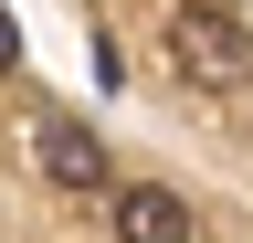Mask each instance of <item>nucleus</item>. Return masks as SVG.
Masks as SVG:
<instances>
[{
	"label": "nucleus",
	"mask_w": 253,
	"mask_h": 243,
	"mask_svg": "<svg viewBox=\"0 0 253 243\" xmlns=\"http://www.w3.org/2000/svg\"><path fill=\"white\" fill-rule=\"evenodd\" d=\"M0 64H11V21H0Z\"/></svg>",
	"instance_id": "4"
},
{
	"label": "nucleus",
	"mask_w": 253,
	"mask_h": 243,
	"mask_svg": "<svg viewBox=\"0 0 253 243\" xmlns=\"http://www.w3.org/2000/svg\"><path fill=\"white\" fill-rule=\"evenodd\" d=\"M116 233L126 243H190V201L158 191V180H126L116 191Z\"/></svg>",
	"instance_id": "3"
},
{
	"label": "nucleus",
	"mask_w": 253,
	"mask_h": 243,
	"mask_svg": "<svg viewBox=\"0 0 253 243\" xmlns=\"http://www.w3.org/2000/svg\"><path fill=\"white\" fill-rule=\"evenodd\" d=\"M32 159H42L63 191H106V138L84 116H32Z\"/></svg>",
	"instance_id": "2"
},
{
	"label": "nucleus",
	"mask_w": 253,
	"mask_h": 243,
	"mask_svg": "<svg viewBox=\"0 0 253 243\" xmlns=\"http://www.w3.org/2000/svg\"><path fill=\"white\" fill-rule=\"evenodd\" d=\"M169 53H179V85H201V96H232L243 85V11L232 0H190V11L169 21Z\"/></svg>",
	"instance_id": "1"
}]
</instances>
